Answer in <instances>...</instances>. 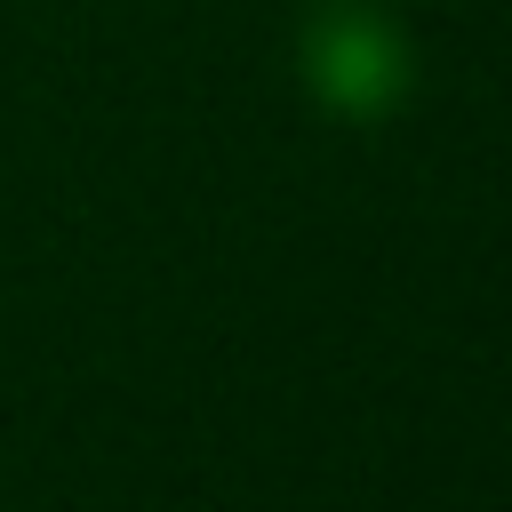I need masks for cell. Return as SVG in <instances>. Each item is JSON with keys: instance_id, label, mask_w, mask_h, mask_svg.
Masks as SVG:
<instances>
[{"instance_id": "cell-1", "label": "cell", "mask_w": 512, "mask_h": 512, "mask_svg": "<svg viewBox=\"0 0 512 512\" xmlns=\"http://www.w3.org/2000/svg\"><path fill=\"white\" fill-rule=\"evenodd\" d=\"M304 80L352 120H376L408 96V40L376 8H328L304 24Z\"/></svg>"}]
</instances>
